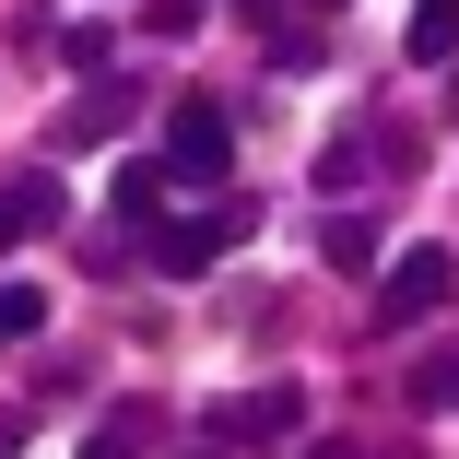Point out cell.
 I'll return each instance as SVG.
<instances>
[{
  "label": "cell",
  "instance_id": "6da1fadb",
  "mask_svg": "<svg viewBox=\"0 0 459 459\" xmlns=\"http://www.w3.org/2000/svg\"><path fill=\"white\" fill-rule=\"evenodd\" d=\"M153 165H165V189H212V177L236 165V130H224V107H212V95H189V107L165 118V153H153Z\"/></svg>",
  "mask_w": 459,
  "mask_h": 459
},
{
  "label": "cell",
  "instance_id": "7a4b0ae2",
  "mask_svg": "<svg viewBox=\"0 0 459 459\" xmlns=\"http://www.w3.org/2000/svg\"><path fill=\"white\" fill-rule=\"evenodd\" d=\"M459 295V259L447 247H401V259H377V330H412V318H436Z\"/></svg>",
  "mask_w": 459,
  "mask_h": 459
},
{
  "label": "cell",
  "instance_id": "3957f363",
  "mask_svg": "<svg viewBox=\"0 0 459 459\" xmlns=\"http://www.w3.org/2000/svg\"><path fill=\"white\" fill-rule=\"evenodd\" d=\"M295 412H307V389H295V377H271V389H236L201 436H212V447H271V436H295Z\"/></svg>",
  "mask_w": 459,
  "mask_h": 459
},
{
  "label": "cell",
  "instance_id": "277c9868",
  "mask_svg": "<svg viewBox=\"0 0 459 459\" xmlns=\"http://www.w3.org/2000/svg\"><path fill=\"white\" fill-rule=\"evenodd\" d=\"M224 247H236V224H224V212H165V236H142V259L165 271V283H201Z\"/></svg>",
  "mask_w": 459,
  "mask_h": 459
},
{
  "label": "cell",
  "instance_id": "5b68a950",
  "mask_svg": "<svg viewBox=\"0 0 459 459\" xmlns=\"http://www.w3.org/2000/svg\"><path fill=\"white\" fill-rule=\"evenodd\" d=\"M130 107H142V82H118V71H95V95H82V107L59 118V142H71V153H82V142H107V130H118Z\"/></svg>",
  "mask_w": 459,
  "mask_h": 459
},
{
  "label": "cell",
  "instance_id": "8992f818",
  "mask_svg": "<svg viewBox=\"0 0 459 459\" xmlns=\"http://www.w3.org/2000/svg\"><path fill=\"white\" fill-rule=\"evenodd\" d=\"M48 224H59V189H48V177H13V189H0V247H24Z\"/></svg>",
  "mask_w": 459,
  "mask_h": 459
},
{
  "label": "cell",
  "instance_id": "52a82bcc",
  "mask_svg": "<svg viewBox=\"0 0 459 459\" xmlns=\"http://www.w3.org/2000/svg\"><path fill=\"white\" fill-rule=\"evenodd\" d=\"M318 259L342 271V283H365V271H377L389 247H377V224H330V236H318Z\"/></svg>",
  "mask_w": 459,
  "mask_h": 459
},
{
  "label": "cell",
  "instance_id": "ba28073f",
  "mask_svg": "<svg viewBox=\"0 0 459 459\" xmlns=\"http://www.w3.org/2000/svg\"><path fill=\"white\" fill-rule=\"evenodd\" d=\"M165 212V165L142 153V165H118V224H153Z\"/></svg>",
  "mask_w": 459,
  "mask_h": 459
},
{
  "label": "cell",
  "instance_id": "9c48e42d",
  "mask_svg": "<svg viewBox=\"0 0 459 459\" xmlns=\"http://www.w3.org/2000/svg\"><path fill=\"white\" fill-rule=\"evenodd\" d=\"M459 48V0H412V59H447Z\"/></svg>",
  "mask_w": 459,
  "mask_h": 459
},
{
  "label": "cell",
  "instance_id": "30bf717a",
  "mask_svg": "<svg viewBox=\"0 0 459 459\" xmlns=\"http://www.w3.org/2000/svg\"><path fill=\"white\" fill-rule=\"evenodd\" d=\"M142 447H153V412H118V424L82 436V459H142Z\"/></svg>",
  "mask_w": 459,
  "mask_h": 459
},
{
  "label": "cell",
  "instance_id": "8fae6325",
  "mask_svg": "<svg viewBox=\"0 0 459 459\" xmlns=\"http://www.w3.org/2000/svg\"><path fill=\"white\" fill-rule=\"evenodd\" d=\"M48 330V295L36 283H0V342H36Z\"/></svg>",
  "mask_w": 459,
  "mask_h": 459
},
{
  "label": "cell",
  "instance_id": "7c38bea8",
  "mask_svg": "<svg viewBox=\"0 0 459 459\" xmlns=\"http://www.w3.org/2000/svg\"><path fill=\"white\" fill-rule=\"evenodd\" d=\"M59 59H71V71H107V59H118V36H107V24H71V48H59Z\"/></svg>",
  "mask_w": 459,
  "mask_h": 459
},
{
  "label": "cell",
  "instance_id": "4fadbf2b",
  "mask_svg": "<svg viewBox=\"0 0 459 459\" xmlns=\"http://www.w3.org/2000/svg\"><path fill=\"white\" fill-rule=\"evenodd\" d=\"M201 24V0H153V36H189Z\"/></svg>",
  "mask_w": 459,
  "mask_h": 459
},
{
  "label": "cell",
  "instance_id": "5bb4252c",
  "mask_svg": "<svg viewBox=\"0 0 459 459\" xmlns=\"http://www.w3.org/2000/svg\"><path fill=\"white\" fill-rule=\"evenodd\" d=\"M0 459H24V412H0Z\"/></svg>",
  "mask_w": 459,
  "mask_h": 459
},
{
  "label": "cell",
  "instance_id": "9a60e30c",
  "mask_svg": "<svg viewBox=\"0 0 459 459\" xmlns=\"http://www.w3.org/2000/svg\"><path fill=\"white\" fill-rule=\"evenodd\" d=\"M424 401H459V365H447V377H424Z\"/></svg>",
  "mask_w": 459,
  "mask_h": 459
},
{
  "label": "cell",
  "instance_id": "2e32d148",
  "mask_svg": "<svg viewBox=\"0 0 459 459\" xmlns=\"http://www.w3.org/2000/svg\"><path fill=\"white\" fill-rule=\"evenodd\" d=\"M236 13H247V24H271V13H283V0H236Z\"/></svg>",
  "mask_w": 459,
  "mask_h": 459
},
{
  "label": "cell",
  "instance_id": "e0dca14e",
  "mask_svg": "<svg viewBox=\"0 0 459 459\" xmlns=\"http://www.w3.org/2000/svg\"><path fill=\"white\" fill-rule=\"evenodd\" d=\"M307 13H342V0H307Z\"/></svg>",
  "mask_w": 459,
  "mask_h": 459
}]
</instances>
